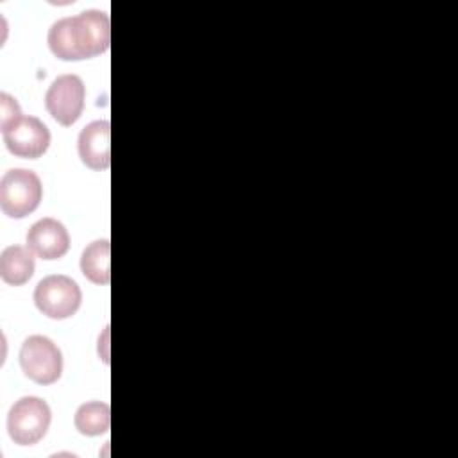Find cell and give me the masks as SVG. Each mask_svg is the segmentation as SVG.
Returning a JSON list of instances; mask_svg holds the SVG:
<instances>
[{
  "instance_id": "6da1fadb",
  "label": "cell",
  "mask_w": 458,
  "mask_h": 458,
  "mask_svg": "<svg viewBox=\"0 0 458 458\" xmlns=\"http://www.w3.org/2000/svg\"><path fill=\"white\" fill-rule=\"evenodd\" d=\"M48 48L61 61H82L104 54L111 41L109 16L88 9L75 16L61 18L48 29Z\"/></svg>"
},
{
  "instance_id": "7a4b0ae2",
  "label": "cell",
  "mask_w": 458,
  "mask_h": 458,
  "mask_svg": "<svg viewBox=\"0 0 458 458\" xmlns=\"http://www.w3.org/2000/svg\"><path fill=\"white\" fill-rule=\"evenodd\" d=\"M52 411L47 401L36 395L18 399L7 415V431L14 444L34 445L48 431Z\"/></svg>"
},
{
  "instance_id": "3957f363",
  "label": "cell",
  "mask_w": 458,
  "mask_h": 458,
  "mask_svg": "<svg viewBox=\"0 0 458 458\" xmlns=\"http://www.w3.org/2000/svg\"><path fill=\"white\" fill-rule=\"evenodd\" d=\"M43 186L36 172L13 168L0 181V208L11 218L30 215L41 202Z\"/></svg>"
},
{
  "instance_id": "277c9868",
  "label": "cell",
  "mask_w": 458,
  "mask_h": 458,
  "mask_svg": "<svg viewBox=\"0 0 458 458\" xmlns=\"http://www.w3.org/2000/svg\"><path fill=\"white\" fill-rule=\"evenodd\" d=\"M82 292L79 284L63 274H52L43 277L34 290L36 308L48 318L63 320L81 308Z\"/></svg>"
},
{
  "instance_id": "5b68a950",
  "label": "cell",
  "mask_w": 458,
  "mask_h": 458,
  "mask_svg": "<svg viewBox=\"0 0 458 458\" xmlns=\"http://www.w3.org/2000/svg\"><path fill=\"white\" fill-rule=\"evenodd\" d=\"M18 358L23 374L38 385H52L61 377L63 354L47 336L32 335L25 338Z\"/></svg>"
},
{
  "instance_id": "8992f818",
  "label": "cell",
  "mask_w": 458,
  "mask_h": 458,
  "mask_svg": "<svg viewBox=\"0 0 458 458\" xmlns=\"http://www.w3.org/2000/svg\"><path fill=\"white\" fill-rule=\"evenodd\" d=\"M84 98L86 88L82 79L73 73H64L50 84L45 95V106L57 123L70 127L82 114Z\"/></svg>"
},
{
  "instance_id": "52a82bcc",
  "label": "cell",
  "mask_w": 458,
  "mask_h": 458,
  "mask_svg": "<svg viewBox=\"0 0 458 458\" xmlns=\"http://www.w3.org/2000/svg\"><path fill=\"white\" fill-rule=\"evenodd\" d=\"M4 143L16 157L38 159L50 145L48 127L36 116H21L18 122L2 131Z\"/></svg>"
},
{
  "instance_id": "ba28073f",
  "label": "cell",
  "mask_w": 458,
  "mask_h": 458,
  "mask_svg": "<svg viewBox=\"0 0 458 458\" xmlns=\"http://www.w3.org/2000/svg\"><path fill=\"white\" fill-rule=\"evenodd\" d=\"M27 247L41 259H59L70 249V234L55 218H41L27 233Z\"/></svg>"
},
{
  "instance_id": "9c48e42d",
  "label": "cell",
  "mask_w": 458,
  "mask_h": 458,
  "mask_svg": "<svg viewBox=\"0 0 458 458\" xmlns=\"http://www.w3.org/2000/svg\"><path fill=\"white\" fill-rule=\"evenodd\" d=\"M111 123L97 120L88 123L77 140L81 161L91 170H107L111 165Z\"/></svg>"
},
{
  "instance_id": "30bf717a",
  "label": "cell",
  "mask_w": 458,
  "mask_h": 458,
  "mask_svg": "<svg viewBox=\"0 0 458 458\" xmlns=\"http://www.w3.org/2000/svg\"><path fill=\"white\" fill-rule=\"evenodd\" d=\"M34 274V252L29 247L9 245L0 254V276L7 284H25Z\"/></svg>"
},
{
  "instance_id": "8fae6325",
  "label": "cell",
  "mask_w": 458,
  "mask_h": 458,
  "mask_svg": "<svg viewBox=\"0 0 458 458\" xmlns=\"http://www.w3.org/2000/svg\"><path fill=\"white\" fill-rule=\"evenodd\" d=\"M111 243L109 240H95L91 242L81 256V272L86 279L95 284H109L111 281V267H109Z\"/></svg>"
},
{
  "instance_id": "7c38bea8",
  "label": "cell",
  "mask_w": 458,
  "mask_h": 458,
  "mask_svg": "<svg viewBox=\"0 0 458 458\" xmlns=\"http://www.w3.org/2000/svg\"><path fill=\"white\" fill-rule=\"evenodd\" d=\"M73 424L81 435L97 437L109 429L111 424V410L104 401H89L77 408Z\"/></svg>"
},
{
  "instance_id": "4fadbf2b",
  "label": "cell",
  "mask_w": 458,
  "mask_h": 458,
  "mask_svg": "<svg viewBox=\"0 0 458 458\" xmlns=\"http://www.w3.org/2000/svg\"><path fill=\"white\" fill-rule=\"evenodd\" d=\"M21 109L16 102L14 97H11L9 93H0V127L2 131L7 129L9 125H13L14 122H18L21 118Z\"/></svg>"
}]
</instances>
